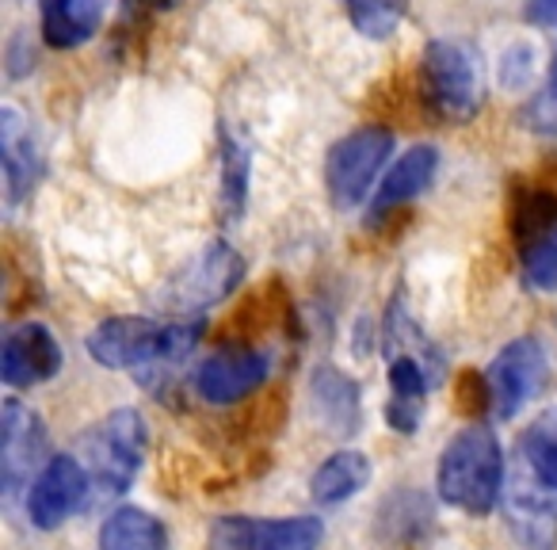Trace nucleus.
Masks as SVG:
<instances>
[{"instance_id":"f257e3e1","label":"nucleus","mask_w":557,"mask_h":550,"mask_svg":"<svg viewBox=\"0 0 557 550\" xmlns=\"http://www.w3.org/2000/svg\"><path fill=\"white\" fill-rule=\"evenodd\" d=\"M202 337V321L184 318H108L88 333L85 349L108 371H169L184 364Z\"/></svg>"},{"instance_id":"f03ea898","label":"nucleus","mask_w":557,"mask_h":550,"mask_svg":"<svg viewBox=\"0 0 557 550\" xmlns=\"http://www.w3.org/2000/svg\"><path fill=\"white\" fill-rule=\"evenodd\" d=\"M443 504L466 516H488L504 497V451L488 425H466L447 440L435 470Z\"/></svg>"},{"instance_id":"7ed1b4c3","label":"nucleus","mask_w":557,"mask_h":550,"mask_svg":"<svg viewBox=\"0 0 557 550\" xmlns=\"http://www.w3.org/2000/svg\"><path fill=\"white\" fill-rule=\"evenodd\" d=\"M386 356H389V402H386V420L394 432L401 436H417L420 420L428 410V390L435 382V359L428 337L420 333V326L409 318L405 303L394 295L386 314Z\"/></svg>"},{"instance_id":"20e7f679","label":"nucleus","mask_w":557,"mask_h":550,"mask_svg":"<svg viewBox=\"0 0 557 550\" xmlns=\"http://www.w3.org/2000/svg\"><path fill=\"white\" fill-rule=\"evenodd\" d=\"M85 451V470L92 478V501H108L131 489V481L138 478L141 463L149 455V428L146 417L131 405L111 410L103 420H96L81 440Z\"/></svg>"},{"instance_id":"39448f33","label":"nucleus","mask_w":557,"mask_h":550,"mask_svg":"<svg viewBox=\"0 0 557 550\" xmlns=\"http://www.w3.org/2000/svg\"><path fill=\"white\" fill-rule=\"evenodd\" d=\"M420 88L443 123H470L485 103L481 62L470 42L432 39L420 54Z\"/></svg>"},{"instance_id":"423d86ee","label":"nucleus","mask_w":557,"mask_h":550,"mask_svg":"<svg viewBox=\"0 0 557 550\" xmlns=\"http://www.w3.org/2000/svg\"><path fill=\"white\" fill-rule=\"evenodd\" d=\"M511 237L527 288L557 291V195L523 187L511 210Z\"/></svg>"},{"instance_id":"0eeeda50","label":"nucleus","mask_w":557,"mask_h":550,"mask_svg":"<svg viewBox=\"0 0 557 550\" xmlns=\"http://www.w3.org/2000/svg\"><path fill=\"white\" fill-rule=\"evenodd\" d=\"M389 154H394V134L382 126H363V131H351L348 138L336 142L325 161V184L333 207L356 210L374 187Z\"/></svg>"},{"instance_id":"6e6552de","label":"nucleus","mask_w":557,"mask_h":550,"mask_svg":"<svg viewBox=\"0 0 557 550\" xmlns=\"http://www.w3.org/2000/svg\"><path fill=\"white\" fill-rule=\"evenodd\" d=\"M549 371L546 349L534 337L504 344L485 367V410H493L500 420H511L531 405V398L542 390Z\"/></svg>"},{"instance_id":"1a4fd4ad","label":"nucleus","mask_w":557,"mask_h":550,"mask_svg":"<svg viewBox=\"0 0 557 550\" xmlns=\"http://www.w3.org/2000/svg\"><path fill=\"white\" fill-rule=\"evenodd\" d=\"M321 539L318 516H222L210 524L207 550H318Z\"/></svg>"},{"instance_id":"9d476101","label":"nucleus","mask_w":557,"mask_h":550,"mask_svg":"<svg viewBox=\"0 0 557 550\" xmlns=\"http://www.w3.org/2000/svg\"><path fill=\"white\" fill-rule=\"evenodd\" d=\"M271 371H275V352L271 349L230 344V349L202 359L199 371H195V390L210 405H233L245 402L248 394H256L268 382Z\"/></svg>"},{"instance_id":"9b49d317","label":"nucleus","mask_w":557,"mask_h":550,"mask_svg":"<svg viewBox=\"0 0 557 550\" xmlns=\"http://www.w3.org/2000/svg\"><path fill=\"white\" fill-rule=\"evenodd\" d=\"M240 276H245V260H240L230 245H222V241H210L191 260V268H187L184 276H176V283L169 288L164 303H169V310L176 314V318L191 321L187 314L222 303L240 283Z\"/></svg>"},{"instance_id":"f8f14e48","label":"nucleus","mask_w":557,"mask_h":550,"mask_svg":"<svg viewBox=\"0 0 557 550\" xmlns=\"http://www.w3.org/2000/svg\"><path fill=\"white\" fill-rule=\"evenodd\" d=\"M88 497H92V478H88L85 463L77 455H54L47 459V466L35 474L32 489H27V516L42 531H54Z\"/></svg>"},{"instance_id":"ddd939ff","label":"nucleus","mask_w":557,"mask_h":550,"mask_svg":"<svg viewBox=\"0 0 557 550\" xmlns=\"http://www.w3.org/2000/svg\"><path fill=\"white\" fill-rule=\"evenodd\" d=\"M42 459H47V428H42L39 413L20 398H9L4 413H0V481H4V493H16L27 481H35L32 474L47 466Z\"/></svg>"},{"instance_id":"4468645a","label":"nucleus","mask_w":557,"mask_h":550,"mask_svg":"<svg viewBox=\"0 0 557 550\" xmlns=\"http://www.w3.org/2000/svg\"><path fill=\"white\" fill-rule=\"evenodd\" d=\"M62 371V344L42 321L12 326L0 344V379L12 390H32Z\"/></svg>"},{"instance_id":"2eb2a0df","label":"nucleus","mask_w":557,"mask_h":550,"mask_svg":"<svg viewBox=\"0 0 557 550\" xmlns=\"http://www.w3.org/2000/svg\"><path fill=\"white\" fill-rule=\"evenodd\" d=\"M0 161H4V195L9 207H20L35 192L42 176V154L32 134V123L20 115V108H0Z\"/></svg>"},{"instance_id":"dca6fc26","label":"nucleus","mask_w":557,"mask_h":550,"mask_svg":"<svg viewBox=\"0 0 557 550\" xmlns=\"http://www.w3.org/2000/svg\"><path fill=\"white\" fill-rule=\"evenodd\" d=\"M435 169H440V149L435 146H412L394 169L386 172V180L379 184L371 199V222H382L394 210H401L405 203H412L417 195L428 192V184L435 180Z\"/></svg>"},{"instance_id":"f3484780","label":"nucleus","mask_w":557,"mask_h":550,"mask_svg":"<svg viewBox=\"0 0 557 550\" xmlns=\"http://www.w3.org/2000/svg\"><path fill=\"white\" fill-rule=\"evenodd\" d=\"M313 413L325 425V432L351 436L363 425V402H359V387L351 375L336 371V367H318L310 379Z\"/></svg>"},{"instance_id":"a211bd4d","label":"nucleus","mask_w":557,"mask_h":550,"mask_svg":"<svg viewBox=\"0 0 557 550\" xmlns=\"http://www.w3.org/2000/svg\"><path fill=\"white\" fill-rule=\"evenodd\" d=\"M42 39L54 50H77L100 32L103 0H39Z\"/></svg>"},{"instance_id":"6ab92c4d","label":"nucleus","mask_w":557,"mask_h":550,"mask_svg":"<svg viewBox=\"0 0 557 550\" xmlns=\"http://www.w3.org/2000/svg\"><path fill=\"white\" fill-rule=\"evenodd\" d=\"M508 527L527 550H554L557 547V504L534 489H516L504 501Z\"/></svg>"},{"instance_id":"aec40b11","label":"nucleus","mask_w":557,"mask_h":550,"mask_svg":"<svg viewBox=\"0 0 557 550\" xmlns=\"http://www.w3.org/2000/svg\"><path fill=\"white\" fill-rule=\"evenodd\" d=\"M100 550H172L169 527L138 504L115 509L100 527Z\"/></svg>"},{"instance_id":"412c9836","label":"nucleus","mask_w":557,"mask_h":550,"mask_svg":"<svg viewBox=\"0 0 557 550\" xmlns=\"http://www.w3.org/2000/svg\"><path fill=\"white\" fill-rule=\"evenodd\" d=\"M371 474H374V466L363 451H351V448L333 451V455L313 470L310 493L318 504H344V501H351L359 489H367Z\"/></svg>"},{"instance_id":"4be33fe9","label":"nucleus","mask_w":557,"mask_h":550,"mask_svg":"<svg viewBox=\"0 0 557 550\" xmlns=\"http://www.w3.org/2000/svg\"><path fill=\"white\" fill-rule=\"evenodd\" d=\"M519 451H523V463L531 466L534 481L557 493V410L531 420V428L519 440Z\"/></svg>"},{"instance_id":"5701e85b","label":"nucleus","mask_w":557,"mask_h":550,"mask_svg":"<svg viewBox=\"0 0 557 550\" xmlns=\"http://www.w3.org/2000/svg\"><path fill=\"white\" fill-rule=\"evenodd\" d=\"M248 207V149L233 134H222V210L237 222Z\"/></svg>"},{"instance_id":"b1692460","label":"nucleus","mask_w":557,"mask_h":550,"mask_svg":"<svg viewBox=\"0 0 557 550\" xmlns=\"http://www.w3.org/2000/svg\"><path fill=\"white\" fill-rule=\"evenodd\" d=\"M344 12L363 39H389L401 27L409 0H344Z\"/></svg>"},{"instance_id":"393cba45","label":"nucleus","mask_w":557,"mask_h":550,"mask_svg":"<svg viewBox=\"0 0 557 550\" xmlns=\"http://www.w3.org/2000/svg\"><path fill=\"white\" fill-rule=\"evenodd\" d=\"M523 16L534 27H557V0H527Z\"/></svg>"},{"instance_id":"a878e982","label":"nucleus","mask_w":557,"mask_h":550,"mask_svg":"<svg viewBox=\"0 0 557 550\" xmlns=\"http://www.w3.org/2000/svg\"><path fill=\"white\" fill-rule=\"evenodd\" d=\"M134 9H146V12H164V9H172L176 0H131Z\"/></svg>"}]
</instances>
